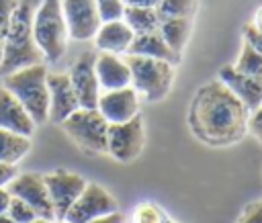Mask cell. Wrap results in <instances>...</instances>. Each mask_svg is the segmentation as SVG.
I'll use <instances>...</instances> for the list:
<instances>
[{
	"mask_svg": "<svg viewBox=\"0 0 262 223\" xmlns=\"http://www.w3.org/2000/svg\"><path fill=\"white\" fill-rule=\"evenodd\" d=\"M125 61L131 70V88L141 94L145 100H162L174 82V65L162 59L125 55Z\"/></svg>",
	"mask_w": 262,
	"mask_h": 223,
	"instance_id": "cell-5",
	"label": "cell"
},
{
	"mask_svg": "<svg viewBox=\"0 0 262 223\" xmlns=\"http://www.w3.org/2000/svg\"><path fill=\"white\" fill-rule=\"evenodd\" d=\"M29 113L35 125H41L49 117V90L47 68L43 63L27 65L4 76L2 84Z\"/></svg>",
	"mask_w": 262,
	"mask_h": 223,
	"instance_id": "cell-3",
	"label": "cell"
},
{
	"mask_svg": "<svg viewBox=\"0 0 262 223\" xmlns=\"http://www.w3.org/2000/svg\"><path fill=\"white\" fill-rule=\"evenodd\" d=\"M158 31L166 41V45L180 57L190 37V18H164L160 20Z\"/></svg>",
	"mask_w": 262,
	"mask_h": 223,
	"instance_id": "cell-20",
	"label": "cell"
},
{
	"mask_svg": "<svg viewBox=\"0 0 262 223\" xmlns=\"http://www.w3.org/2000/svg\"><path fill=\"white\" fill-rule=\"evenodd\" d=\"M145 145V129L141 115L125 123L108 125L106 131V153L119 162H133Z\"/></svg>",
	"mask_w": 262,
	"mask_h": 223,
	"instance_id": "cell-7",
	"label": "cell"
},
{
	"mask_svg": "<svg viewBox=\"0 0 262 223\" xmlns=\"http://www.w3.org/2000/svg\"><path fill=\"white\" fill-rule=\"evenodd\" d=\"M123 20H125V25L133 31V35L151 33V31H158V27H160V16H158L156 8L125 6Z\"/></svg>",
	"mask_w": 262,
	"mask_h": 223,
	"instance_id": "cell-21",
	"label": "cell"
},
{
	"mask_svg": "<svg viewBox=\"0 0 262 223\" xmlns=\"http://www.w3.org/2000/svg\"><path fill=\"white\" fill-rule=\"evenodd\" d=\"M6 188H8L10 196L27 203L37 213V217L55 221L53 205H51V198H49V192H47V186H45V180L41 174H37V172L16 174L14 180Z\"/></svg>",
	"mask_w": 262,
	"mask_h": 223,
	"instance_id": "cell-10",
	"label": "cell"
},
{
	"mask_svg": "<svg viewBox=\"0 0 262 223\" xmlns=\"http://www.w3.org/2000/svg\"><path fill=\"white\" fill-rule=\"evenodd\" d=\"M16 164H8V162H0V188H6L14 176H16Z\"/></svg>",
	"mask_w": 262,
	"mask_h": 223,
	"instance_id": "cell-31",
	"label": "cell"
},
{
	"mask_svg": "<svg viewBox=\"0 0 262 223\" xmlns=\"http://www.w3.org/2000/svg\"><path fill=\"white\" fill-rule=\"evenodd\" d=\"M96 110L104 117L108 125L115 123H125L139 115V94L131 88H117V90H104L98 96Z\"/></svg>",
	"mask_w": 262,
	"mask_h": 223,
	"instance_id": "cell-13",
	"label": "cell"
},
{
	"mask_svg": "<svg viewBox=\"0 0 262 223\" xmlns=\"http://www.w3.org/2000/svg\"><path fill=\"white\" fill-rule=\"evenodd\" d=\"M248 131L262 143V106H258L256 110L250 113V117H248Z\"/></svg>",
	"mask_w": 262,
	"mask_h": 223,
	"instance_id": "cell-30",
	"label": "cell"
},
{
	"mask_svg": "<svg viewBox=\"0 0 262 223\" xmlns=\"http://www.w3.org/2000/svg\"><path fill=\"white\" fill-rule=\"evenodd\" d=\"M94 57H96V53L84 51L72 63V68L68 72V78L76 92L80 108H96V104H98L100 86H98V78L94 72Z\"/></svg>",
	"mask_w": 262,
	"mask_h": 223,
	"instance_id": "cell-12",
	"label": "cell"
},
{
	"mask_svg": "<svg viewBox=\"0 0 262 223\" xmlns=\"http://www.w3.org/2000/svg\"><path fill=\"white\" fill-rule=\"evenodd\" d=\"M16 2H18V0H0V35L6 33L8 23H10L12 14H14Z\"/></svg>",
	"mask_w": 262,
	"mask_h": 223,
	"instance_id": "cell-29",
	"label": "cell"
},
{
	"mask_svg": "<svg viewBox=\"0 0 262 223\" xmlns=\"http://www.w3.org/2000/svg\"><path fill=\"white\" fill-rule=\"evenodd\" d=\"M31 149V139L6 129H0V162L18 164Z\"/></svg>",
	"mask_w": 262,
	"mask_h": 223,
	"instance_id": "cell-22",
	"label": "cell"
},
{
	"mask_svg": "<svg viewBox=\"0 0 262 223\" xmlns=\"http://www.w3.org/2000/svg\"><path fill=\"white\" fill-rule=\"evenodd\" d=\"M94 2H96V10L102 23L123 20V12H125L123 0H94Z\"/></svg>",
	"mask_w": 262,
	"mask_h": 223,
	"instance_id": "cell-25",
	"label": "cell"
},
{
	"mask_svg": "<svg viewBox=\"0 0 262 223\" xmlns=\"http://www.w3.org/2000/svg\"><path fill=\"white\" fill-rule=\"evenodd\" d=\"M47 90H49V117H47V121L61 125L74 110L80 108L68 74L47 72Z\"/></svg>",
	"mask_w": 262,
	"mask_h": 223,
	"instance_id": "cell-14",
	"label": "cell"
},
{
	"mask_svg": "<svg viewBox=\"0 0 262 223\" xmlns=\"http://www.w3.org/2000/svg\"><path fill=\"white\" fill-rule=\"evenodd\" d=\"M164 219L166 213L154 203H141L133 211V223H162Z\"/></svg>",
	"mask_w": 262,
	"mask_h": 223,
	"instance_id": "cell-26",
	"label": "cell"
},
{
	"mask_svg": "<svg viewBox=\"0 0 262 223\" xmlns=\"http://www.w3.org/2000/svg\"><path fill=\"white\" fill-rule=\"evenodd\" d=\"M6 215L12 219V223H31L37 217V213L27 203H23L20 198H14V196L10 198V205H8Z\"/></svg>",
	"mask_w": 262,
	"mask_h": 223,
	"instance_id": "cell-27",
	"label": "cell"
},
{
	"mask_svg": "<svg viewBox=\"0 0 262 223\" xmlns=\"http://www.w3.org/2000/svg\"><path fill=\"white\" fill-rule=\"evenodd\" d=\"M0 223H12V219H10V217L4 213V215H0Z\"/></svg>",
	"mask_w": 262,
	"mask_h": 223,
	"instance_id": "cell-39",
	"label": "cell"
},
{
	"mask_svg": "<svg viewBox=\"0 0 262 223\" xmlns=\"http://www.w3.org/2000/svg\"><path fill=\"white\" fill-rule=\"evenodd\" d=\"M127 55H141V57H151V59H162L168 63H178L180 57L166 45V41L162 39L160 31H151V33H143V35H135Z\"/></svg>",
	"mask_w": 262,
	"mask_h": 223,
	"instance_id": "cell-19",
	"label": "cell"
},
{
	"mask_svg": "<svg viewBox=\"0 0 262 223\" xmlns=\"http://www.w3.org/2000/svg\"><path fill=\"white\" fill-rule=\"evenodd\" d=\"M219 82H223L237 96L248 113L262 106V78L242 74L233 65H223L219 70Z\"/></svg>",
	"mask_w": 262,
	"mask_h": 223,
	"instance_id": "cell-15",
	"label": "cell"
},
{
	"mask_svg": "<svg viewBox=\"0 0 262 223\" xmlns=\"http://www.w3.org/2000/svg\"><path fill=\"white\" fill-rule=\"evenodd\" d=\"M94 72H96L100 90H117V88L131 86V70L125 57L117 53L100 51L94 57Z\"/></svg>",
	"mask_w": 262,
	"mask_h": 223,
	"instance_id": "cell-16",
	"label": "cell"
},
{
	"mask_svg": "<svg viewBox=\"0 0 262 223\" xmlns=\"http://www.w3.org/2000/svg\"><path fill=\"white\" fill-rule=\"evenodd\" d=\"M39 0H18L14 14L4 33V55L0 63V74L6 76L14 70L43 63V55L33 39V16Z\"/></svg>",
	"mask_w": 262,
	"mask_h": 223,
	"instance_id": "cell-2",
	"label": "cell"
},
{
	"mask_svg": "<svg viewBox=\"0 0 262 223\" xmlns=\"http://www.w3.org/2000/svg\"><path fill=\"white\" fill-rule=\"evenodd\" d=\"M33 39L45 61L55 63L63 57L70 37L59 0H39L33 16Z\"/></svg>",
	"mask_w": 262,
	"mask_h": 223,
	"instance_id": "cell-4",
	"label": "cell"
},
{
	"mask_svg": "<svg viewBox=\"0 0 262 223\" xmlns=\"http://www.w3.org/2000/svg\"><path fill=\"white\" fill-rule=\"evenodd\" d=\"M10 192L8 188H0V215H4L8 211V205H10Z\"/></svg>",
	"mask_w": 262,
	"mask_h": 223,
	"instance_id": "cell-35",
	"label": "cell"
},
{
	"mask_svg": "<svg viewBox=\"0 0 262 223\" xmlns=\"http://www.w3.org/2000/svg\"><path fill=\"white\" fill-rule=\"evenodd\" d=\"M51 205H53V213H55V221H63L68 209L74 205V200L80 196V192L86 186V180L76 174V172H68V170H53L49 174H43Z\"/></svg>",
	"mask_w": 262,
	"mask_h": 223,
	"instance_id": "cell-11",
	"label": "cell"
},
{
	"mask_svg": "<svg viewBox=\"0 0 262 223\" xmlns=\"http://www.w3.org/2000/svg\"><path fill=\"white\" fill-rule=\"evenodd\" d=\"M66 135L86 153H106L108 123L96 108H78L63 123Z\"/></svg>",
	"mask_w": 262,
	"mask_h": 223,
	"instance_id": "cell-6",
	"label": "cell"
},
{
	"mask_svg": "<svg viewBox=\"0 0 262 223\" xmlns=\"http://www.w3.org/2000/svg\"><path fill=\"white\" fill-rule=\"evenodd\" d=\"M2 55H4V35H0V63H2Z\"/></svg>",
	"mask_w": 262,
	"mask_h": 223,
	"instance_id": "cell-38",
	"label": "cell"
},
{
	"mask_svg": "<svg viewBox=\"0 0 262 223\" xmlns=\"http://www.w3.org/2000/svg\"><path fill=\"white\" fill-rule=\"evenodd\" d=\"M250 25H252V27H254L258 33H262V6L256 10V14H254V20H252Z\"/></svg>",
	"mask_w": 262,
	"mask_h": 223,
	"instance_id": "cell-36",
	"label": "cell"
},
{
	"mask_svg": "<svg viewBox=\"0 0 262 223\" xmlns=\"http://www.w3.org/2000/svg\"><path fill=\"white\" fill-rule=\"evenodd\" d=\"M0 129L27 137H31L35 131V123L29 113L4 86H0Z\"/></svg>",
	"mask_w": 262,
	"mask_h": 223,
	"instance_id": "cell-17",
	"label": "cell"
},
{
	"mask_svg": "<svg viewBox=\"0 0 262 223\" xmlns=\"http://www.w3.org/2000/svg\"><path fill=\"white\" fill-rule=\"evenodd\" d=\"M233 68L237 72H242V74L262 78V51L254 49L250 43L244 41L242 51H239V57H237V61H235Z\"/></svg>",
	"mask_w": 262,
	"mask_h": 223,
	"instance_id": "cell-24",
	"label": "cell"
},
{
	"mask_svg": "<svg viewBox=\"0 0 262 223\" xmlns=\"http://www.w3.org/2000/svg\"><path fill=\"white\" fill-rule=\"evenodd\" d=\"M61 14L68 27V37L74 41L94 39L98 27L102 25L94 0H59Z\"/></svg>",
	"mask_w": 262,
	"mask_h": 223,
	"instance_id": "cell-9",
	"label": "cell"
},
{
	"mask_svg": "<svg viewBox=\"0 0 262 223\" xmlns=\"http://www.w3.org/2000/svg\"><path fill=\"white\" fill-rule=\"evenodd\" d=\"M88 223H125V217L121 211H113V213H106V215H100Z\"/></svg>",
	"mask_w": 262,
	"mask_h": 223,
	"instance_id": "cell-33",
	"label": "cell"
},
{
	"mask_svg": "<svg viewBox=\"0 0 262 223\" xmlns=\"http://www.w3.org/2000/svg\"><path fill=\"white\" fill-rule=\"evenodd\" d=\"M119 211V205L115 196L96 182H86L80 196L74 200V205L68 209L63 221L66 223H88L100 215Z\"/></svg>",
	"mask_w": 262,
	"mask_h": 223,
	"instance_id": "cell-8",
	"label": "cell"
},
{
	"mask_svg": "<svg viewBox=\"0 0 262 223\" xmlns=\"http://www.w3.org/2000/svg\"><path fill=\"white\" fill-rule=\"evenodd\" d=\"M237 223H262V198L250 203L244 209V213H242Z\"/></svg>",
	"mask_w": 262,
	"mask_h": 223,
	"instance_id": "cell-28",
	"label": "cell"
},
{
	"mask_svg": "<svg viewBox=\"0 0 262 223\" xmlns=\"http://www.w3.org/2000/svg\"><path fill=\"white\" fill-rule=\"evenodd\" d=\"M196 10V0H160L156 12L160 20L164 18H192Z\"/></svg>",
	"mask_w": 262,
	"mask_h": 223,
	"instance_id": "cell-23",
	"label": "cell"
},
{
	"mask_svg": "<svg viewBox=\"0 0 262 223\" xmlns=\"http://www.w3.org/2000/svg\"><path fill=\"white\" fill-rule=\"evenodd\" d=\"M125 6H143V8H156L160 0H123Z\"/></svg>",
	"mask_w": 262,
	"mask_h": 223,
	"instance_id": "cell-34",
	"label": "cell"
},
{
	"mask_svg": "<svg viewBox=\"0 0 262 223\" xmlns=\"http://www.w3.org/2000/svg\"><path fill=\"white\" fill-rule=\"evenodd\" d=\"M244 41L250 43L254 49L262 51V33H258L252 25H246V27H244Z\"/></svg>",
	"mask_w": 262,
	"mask_h": 223,
	"instance_id": "cell-32",
	"label": "cell"
},
{
	"mask_svg": "<svg viewBox=\"0 0 262 223\" xmlns=\"http://www.w3.org/2000/svg\"><path fill=\"white\" fill-rule=\"evenodd\" d=\"M31 223H55V221H51V219H45V217H35Z\"/></svg>",
	"mask_w": 262,
	"mask_h": 223,
	"instance_id": "cell-37",
	"label": "cell"
},
{
	"mask_svg": "<svg viewBox=\"0 0 262 223\" xmlns=\"http://www.w3.org/2000/svg\"><path fill=\"white\" fill-rule=\"evenodd\" d=\"M162 223H176V221H172V219H168V217H166V219H164Z\"/></svg>",
	"mask_w": 262,
	"mask_h": 223,
	"instance_id": "cell-40",
	"label": "cell"
},
{
	"mask_svg": "<svg viewBox=\"0 0 262 223\" xmlns=\"http://www.w3.org/2000/svg\"><path fill=\"white\" fill-rule=\"evenodd\" d=\"M133 37L135 35L125 25V20H111V23H102L98 27V31L94 35V45L98 47V51L123 55V53H127Z\"/></svg>",
	"mask_w": 262,
	"mask_h": 223,
	"instance_id": "cell-18",
	"label": "cell"
},
{
	"mask_svg": "<svg viewBox=\"0 0 262 223\" xmlns=\"http://www.w3.org/2000/svg\"><path fill=\"white\" fill-rule=\"evenodd\" d=\"M250 113L237 96L219 80L199 88L192 98L188 123L192 133L209 145H229L248 131Z\"/></svg>",
	"mask_w": 262,
	"mask_h": 223,
	"instance_id": "cell-1",
	"label": "cell"
},
{
	"mask_svg": "<svg viewBox=\"0 0 262 223\" xmlns=\"http://www.w3.org/2000/svg\"><path fill=\"white\" fill-rule=\"evenodd\" d=\"M55 223H66V221H55Z\"/></svg>",
	"mask_w": 262,
	"mask_h": 223,
	"instance_id": "cell-41",
	"label": "cell"
}]
</instances>
